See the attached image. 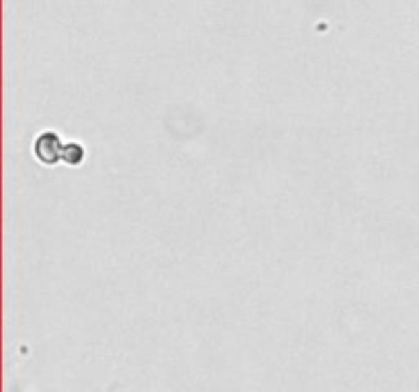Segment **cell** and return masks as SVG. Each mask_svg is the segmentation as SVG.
Segmentation results:
<instances>
[{
    "label": "cell",
    "mask_w": 419,
    "mask_h": 392,
    "mask_svg": "<svg viewBox=\"0 0 419 392\" xmlns=\"http://www.w3.org/2000/svg\"><path fill=\"white\" fill-rule=\"evenodd\" d=\"M33 151L35 158L44 164V166H55L62 160V151H64V143L59 141V135L55 131H44L35 143H33Z\"/></svg>",
    "instance_id": "obj_1"
},
{
    "label": "cell",
    "mask_w": 419,
    "mask_h": 392,
    "mask_svg": "<svg viewBox=\"0 0 419 392\" xmlns=\"http://www.w3.org/2000/svg\"><path fill=\"white\" fill-rule=\"evenodd\" d=\"M84 145L72 141V143H66L64 145V151H62V162H66L68 166H80L84 162Z\"/></svg>",
    "instance_id": "obj_2"
}]
</instances>
